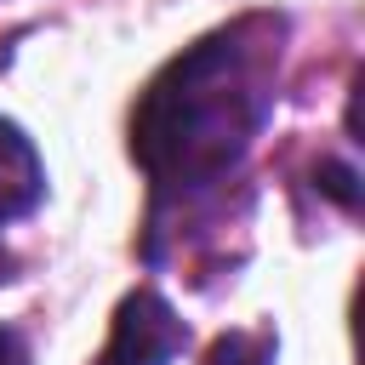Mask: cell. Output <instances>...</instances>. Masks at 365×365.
Returning <instances> with one entry per match:
<instances>
[{"label":"cell","instance_id":"1","mask_svg":"<svg viewBox=\"0 0 365 365\" xmlns=\"http://www.w3.org/2000/svg\"><path fill=\"white\" fill-rule=\"evenodd\" d=\"M279 23L245 17L171 57L131 114V154L148 171L154 211L211 200L274 114Z\"/></svg>","mask_w":365,"mask_h":365},{"label":"cell","instance_id":"4","mask_svg":"<svg viewBox=\"0 0 365 365\" xmlns=\"http://www.w3.org/2000/svg\"><path fill=\"white\" fill-rule=\"evenodd\" d=\"M205 365H274V342L251 331H228L205 348Z\"/></svg>","mask_w":365,"mask_h":365},{"label":"cell","instance_id":"2","mask_svg":"<svg viewBox=\"0 0 365 365\" xmlns=\"http://www.w3.org/2000/svg\"><path fill=\"white\" fill-rule=\"evenodd\" d=\"M182 348H188V325L177 319V308L160 291H131L114 308L108 348L91 365H171Z\"/></svg>","mask_w":365,"mask_h":365},{"label":"cell","instance_id":"5","mask_svg":"<svg viewBox=\"0 0 365 365\" xmlns=\"http://www.w3.org/2000/svg\"><path fill=\"white\" fill-rule=\"evenodd\" d=\"M0 365H29V342L11 325H0Z\"/></svg>","mask_w":365,"mask_h":365},{"label":"cell","instance_id":"3","mask_svg":"<svg viewBox=\"0 0 365 365\" xmlns=\"http://www.w3.org/2000/svg\"><path fill=\"white\" fill-rule=\"evenodd\" d=\"M40 194H46V165H40L34 143L11 120H0V222L29 217L40 205Z\"/></svg>","mask_w":365,"mask_h":365}]
</instances>
